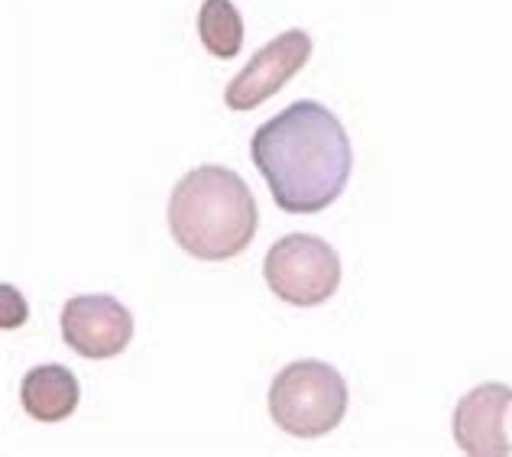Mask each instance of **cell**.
<instances>
[{
	"label": "cell",
	"mask_w": 512,
	"mask_h": 457,
	"mask_svg": "<svg viewBox=\"0 0 512 457\" xmlns=\"http://www.w3.org/2000/svg\"><path fill=\"white\" fill-rule=\"evenodd\" d=\"M250 159L279 211L318 214L344 195L354 146L325 104L302 98L256 127Z\"/></svg>",
	"instance_id": "cell-1"
},
{
	"label": "cell",
	"mask_w": 512,
	"mask_h": 457,
	"mask_svg": "<svg viewBox=\"0 0 512 457\" xmlns=\"http://www.w3.org/2000/svg\"><path fill=\"white\" fill-rule=\"evenodd\" d=\"M263 279L276 299L312 308L328 302L341 286V257L328 240L312 234H286L266 250Z\"/></svg>",
	"instance_id": "cell-4"
},
{
	"label": "cell",
	"mask_w": 512,
	"mask_h": 457,
	"mask_svg": "<svg viewBox=\"0 0 512 457\" xmlns=\"http://www.w3.org/2000/svg\"><path fill=\"white\" fill-rule=\"evenodd\" d=\"M269 415L295 438H321L347 415V383L325 360H295L269 386Z\"/></svg>",
	"instance_id": "cell-3"
},
{
	"label": "cell",
	"mask_w": 512,
	"mask_h": 457,
	"mask_svg": "<svg viewBox=\"0 0 512 457\" xmlns=\"http://www.w3.org/2000/svg\"><path fill=\"white\" fill-rule=\"evenodd\" d=\"M308 56H312V36L305 30L279 33L231 78L224 91V104L231 111H253L286 88V82H292L305 69Z\"/></svg>",
	"instance_id": "cell-5"
},
{
	"label": "cell",
	"mask_w": 512,
	"mask_h": 457,
	"mask_svg": "<svg viewBox=\"0 0 512 457\" xmlns=\"http://www.w3.org/2000/svg\"><path fill=\"white\" fill-rule=\"evenodd\" d=\"M198 39L214 59H234L244 46V17L231 0H205L198 10Z\"/></svg>",
	"instance_id": "cell-9"
},
{
	"label": "cell",
	"mask_w": 512,
	"mask_h": 457,
	"mask_svg": "<svg viewBox=\"0 0 512 457\" xmlns=\"http://www.w3.org/2000/svg\"><path fill=\"white\" fill-rule=\"evenodd\" d=\"M512 409V389L506 383H483L457 402L454 441L470 457H509L506 419Z\"/></svg>",
	"instance_id": "cell-7"
},
{
	"label": "cell",
	"mask_w": 512,
	"mask_h": 457,
	"mask_svg": "<svg viewBox=\"0 0 512 457\" xmlns=\"http://www.w3.org/2000/svg\"><path fill=\"white\" fill-rule=\"evenodd\" d=\"M62 341L88 360L117 357L133 341V315L114 295H75L62 308Z\"/></svg>",
	"instance_id": "cell-6"
},
{
	"label": "cell",
	"mask_w": 512,
	"mask_h": 457,
	"mask_svg": "<svg viewBox=\"0 0 512 457\" xmlns=\"http://www.w3.org/2000/svg\"><path fill=\"white\" fill-rule=\"evenodd\" d=\"M260 211L250 185L227 166L185 172L169 195V231L195 260L221 263L240 257L256 234Z\"/></svg>",
	"instance_id": "cell-2"
},
{
	"label": "cell",
	"mask_w": 512,
	"mask_h": 457,
	"mask_svg": "<svg viewBox=\"0 0 512 457\" xmlns=\"http://www.w3.org/2000/svg\"><path fill=\"white\" fill-rule=\"evenodd\" d=\"M82 386L78 376L62 364L33 367L20 383V402L36 422H62L78 409Z\"/></svg>",
	"instance_id": "cell-8"
}]
</instances>
